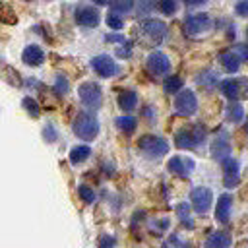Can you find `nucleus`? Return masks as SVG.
I'll list each match as a JSON object with an SVG mask.
<instances>
[{
  "label": "nucleus",
  "mask_w": 248,
  "mask_h": 248,
  "mask_svg": "<svg viewBox=\"0 0 248 248\" xmlns=\"http://www.w3.org/2000/svg\"><path fill=\"white\" fill-rule=\"evenodd\" d=\"M178 213H180V217L186 221V219H188V205H186V203H180V205H178Z\"/></svg>",
  "instance_id": "nucleus-38"
},
{
  "label": "nucleus",
  "mask_w": 248,
  "mask_h": 248,
  "mask_svg": "<svg viewBox=\"0 0 248 248\" xmlns=\"http://www.w3.org/2000/svg\"><path fill=\"white\" fill-rule=\"evenodd\" d=\"M107 25H108L110 29H122V27H124V21H122V17H120L116 12H110V14L107 16Z\"/></svg>",
  "instance_id": "nucleus-29"
},
{
  "label": "nucleus",
  "mask_w": 248,
  "mask_h": 248,
  "mask_svg": "<svg viewBox=\"0 0 248 248\" xmlns=\"http://www.w3.org/2000/svg\"><path fill=\"white\" fill-rule=\"evenodd\" d=\"M153 6H155L153 0H140V8H138V12H140L141 16H145V14H149V12L153 10Z\"/></svg>",
  "instance_id": "nucleus-34"
},
{
  "label": "nucleus",
  "mask_w": 248,
  "mask_h": 248,
  "mask_svg": "<svg viewBox=\"0 0 248 248\" xmlns=\"http://www.w3.org/2000/svg\"><path fill=\"white\" fill-rule=\"evenodd\" d=\"M234 12L240 17H248V0H238L234 6Z\"/></svg>",
  "instance_id": "nucleus-33"
},
{
  "label": "nucleus",
  "mask_w": 248,
  "mask_h": 248,
  "mask_svg": "<svg viewBox=\"0 0 248 248\" xmlns=\"http://www.w3.org/2000/svg\"><path fill=\"white\" fill-rule=\"evenodd\" d=\"M74 134L81 140H93L99 134V122L89 112H79L74 120Z\"/></svg>",
  "instance_id": "nucleus-3"
},
{
  "label": "nucleus",
  "mask_w": 248,
  "mask_h": 248,
  "mask_svg": "<svg viewBox=\"0 0 248 248\" xmlns=\"http://www.w3.org/2000/svg\"><path fill=\"white\" fill-rule=\"evenodd\" d=\"M108 4H110V8H112V12H116V14H124V12L132 10L134 0H108Z\"/></svg>",
  "instance_id": "nucleus-24"
},
{
  "label": "nucleus",
  "mask_w": 248,
  "mask_h": 248,
  "mask_svg": "<svg viewBox=\"0 0 248 248\" xmlns=\"http://www.w3.org/2000/svg\"><path fill=\"white\" fill-rule=\"evenodd\" d=\"M76 21L83 27H95L99 23V12L95 8H79L76 10Z\"/></svg>",
  "instance_id": "nucleus-15"
},
{
  "label": "nucleus",
  "mask_w": 248,
  "mask_h": 248,
  "mask_svg": "<svg viewBox=\"0 0 248 248\" xmlns=\"http://www.w3.org/2000/svg\"><path fill=\"white\" fill-rule=\"evenodd\" d=\"M95 2H97V4H105L107 0H95Z\"/></svg>",
  "instance_id": "nucleus-41"
},
{
  "label": "nucleus",
  "mask_w": 248,
  "mask_h": 248,
  "mask_svg": "<svg viewBox=\"0 0 248 248\" xmlns=\"http://www.w3.org/2000/svg\"><path fill=\"white\" fill-rule=\"evenodd\" d=\"M138 147H140V151H141L145 157H149V159H159V157H163V155L169 151L167 140H163V138H159V136H143V138H140Z\"/></svg>",
  "instance_id": "nucleus-4"
},
{
  "label": "nucleus",
  "mask_w": 248,
  "mask_h": 248,
  "mask_svg": "<svg viewBox=\"0 0 248 248\" xmlns=\"http://www.w3.org/2000/svg\"><path fill=\"white\" fill-rule=\"evenodd\" d=\"M78 192H79V196H81V200H83V202H87V203L95 202V192H93V190H91L89 186L81 184V186L78 188Z\"/></svg>",
  "instance_id": "nucleus-32"
},
{
  "label": "nucleus",
  "mask_w": 248,
  "mask_h": 248,
  "mask_svg": "<svg viewBox=\"0 0 248 248\" xmlns=\"http://www.w3.org/2000/svg\"><path fill=\"white\" fill-rule=\"evenodd\" d=\"M221 87V93L231 99V101H236L240 99L242 95H248V81L246 79H238V78H229V79H223L219 83Z\"/></svg>",
  "instance_id": "nucleus-7"
},
{
  "label": "nucleus",
  "mask_w": 248,
  "mask_h": 248,
  "mask_svg": "<svg viewBox=\"0 0 248 248\" xmlns=\"http://www.w3.org/2000/svg\"><path fill=\"white\" fill-rule=\"evenodd\" d=\"M211 29V17L207 14H192L184 21V31L188 37H200Z\"/></svg>",
  "instance_id": "nucleus-5"
},
{
  "label": "nucleus",
  "mask_w": 248,
  "mask_h": 248,
  "mask_svg": "<svg viewBox=\"0 0 248 248\" xmlns=\"http://www.w3.org/2000/svg\"><path fill=\"white\" fill-rule=\"evenodd\" d=\"M91 66H93V70H95L101 78H112L114 74H118V66H116V62H114L108 54H99V56H95V58L91 60Z\"/></svg>",
  "instance_id": "nucleus-10"
},
{
  "label": "nucleus",
  "mask_w": 248,
  "mask_h": 248,
  "mask_svg": "<svg viewBox=\"0 0 248 248\" xmlns=\"http://www.w3.org/2000/svg\"><path fill=\"white\" fill-rule=\"evenodd\" d=\"M89 155H91V149H89L87 145H78V147H74V149L70 151V161H72V165H79V163H83Z\"/></svg>",
  "instance_id": "nucleus-21"
},
{
  "label": "nucleus",
  "mask_w": 248,
  "mask_h": 248,
  "mask_svg": "<svg viewBox=\"0 0 248 248\" xmlns=\"http://www.w3.org/2000/svg\"><path fill=\"white\" fill-rule=\"evenodd\" d=\"M136 105H138V95H136V91H122L120 95H118V107L122 108V110H132V108H136Z\"/></svg>",
  "instance_id": "nucleus-20"
},
{
  "label": "nucleus",
  "mask_w": 248,
  "mask_h": 248,
  "mask_svg": "<svg viewBox=\"0 0 248 248\" xmlns=\"http://www.w3.org/2000/svg\"><path fill=\"white\" fill-rule=\"evenodd\" d=\"M211 153L215 159H227L231 153V141H229V134L227 132H219L215 136V140L211 141Z\"/></svg>",
  "instance_id": "nucleus-13"
},
{
  "label": "nucleus",
  "mask_w": 248,
  "mask_h": 248,
  "mask_svg": "<svg viewBox=\"0 0 248 248\" xmlns=\"http://www.w3.org/2000/svg\"><path fill=\"white\" fill-rule=\"evenodd\" d=\"M246 35H248V29H246Z\"/></svg>",
  "instance_id": "nucleus-42"
},
{
  "label": "nucleus",
  "mask_w": 248,
  "mask_h": 248,
  "mask_svg": "<svg viewBox=\"0 0 248 248\" xmlns=\"http://www.w3.org/2000/svg\"><path fill=\"white\" fill-rule=\"evenodd\" d=\"M167 167H169V170L172 172V174H176V176H180V178H186L192 170H194V161L192 159H188V157H172L169 163H167Z\"/></svg>",
  "instance_id": "nucleus-12"
},
{
  "label": "nucleus",
  "mask_w": 248,
  "mask_h": 248,
  "mask_svg": "<svg viewBox=\"0 0 248 248\" xmlns=\"http://www.w3.org/2000/svg\"><path fill=\"white\" fill-rule=\"evenodd\" d=\"M234 52L238 54V58H240L242 62H248V45H244V43L236 45V50H234Z\"/></svg>",
  "instance_id": "nucleus-35"
},
{
  "label": "nucleus",
  "mask_w": 248,
  "mask_h": 248,
  "mask_svg": "<svg viewBox=\"0 0 248 248\" xmlns=\"http://www.w3.org/2000/svg\"><path fill=\"white\" fill-rule=\"evenodd\" d=\"M231 203H232V198L229 194H223L217 202V209H215V217L219 223H227L229 217H231Z\"/></svg>",
  "instance_id": "nucleus-18"
},
{
  "label": "nucleus",
  "mask_w": 248,
  "mask_h": 248,
  "mask_svg": "<svg viewBox=\"0 0 248 248\" xmlns=\"http://www.w3.org/2000/svg\"><path fill=\"white\" fill-rule=\"evenodd\" d=\"M174 110H176V114H180V116H192V114L198 110V99H196L194 91L182 89L180 93H176Z\"/></svg>",
  "instance_id": "nucleus-6"
},
{
  "label": "nucleus",
  "mask_w": 248,
  "mask_h": 248,
  "mask_svg": "<svg viewBox=\"0 0 248 248\" xmlns=\"http://www.w3.org/2000/svg\"><path fill=\"white\" fill-rule=\"evenodd\" d=\"M182 78H178V76H169L167 79H165V83H163V89L167 91V93H180L182 91Z\"/></svg>",
  "instance_id": "nucleus-23"
},
{
  "label": "nucleus",
  "mask_w": 248,
  "mask_h": 248,
  "mask_svg": "<svg viewBox=\"0 0 248 248\" xmlns=\"http://www.w3.org/2000/svg\"><path fill=\"white\" fill-rule=\"evenodd\" d=\"M227 118L231 122H242L244 120V108L240 103H231L227 107Z\"/></svg>",
  "instance_id": "nucleus-22"
},
{
  "label": "nucleus",
  "mask_w": 248,
  "mask_h": 248,
  "mask_svg": "<svg viewBox=\"0 0 248 248\" xmlns=\"http://www.w3.org/2000/svg\"><path fill=\"white\" fill-rule=\"evenodd\" d=\"M203 141H205V128L200 124L182 128L174 136V143L178 149H194V147H200Z\"/></svg>",
  "instance_id": "nucleus-1"
},
{
  "label": "nucleus",
  "mask_w": 248,
  "mask_h": 248,
  "mask_svg": "<svg viewBox=\"0 0 248 248\" xmlns=\"http://www.w3.org/2000/svg\"><path fill=\"white\" fill-rule=\"evenodd\" d=\"M229 244H231V234L225 231H217V232L209 234L203 248H227Z\"/></svg>",
  "instance_id": "nucleus-19"
},
{
  "label": "nucleus",
  "mask_w": 248,
  "mask_h": 248,
  "mask_svg": "<svg viewBox=\"0 0 248 248\" xmlns=\"http://www.w3.org/2000/svg\"><path fill=\"white\" fill-rule=\"evenodd\" d=\"M186 4H190V6H200V4H205L207 0H184Z\"/></svg>",
  "instance_id": "nucleus-39"
},
{
  "label": "nucleus",
  "mask_w": 248,
  "mask_h": 248,
  "mask_svg": "<svg viewBox=\"0 0 248 248\" xmlns=\"http://www.w3.org/2000/svg\"><path fill=\"white\" fill-rule=\"evenodd\" d=\"M21 60H23L27 66H41L43 60H45V52H43L41 46L29 45V46H25V50H23V54H21Z\"/></svg>",
  "instance_id": "nucleus-16"
},
{
  "label": "nucleus",
  "mask_w": 248,
  "mask_h": 248,
  "mask_svg": "<svg viewBox=\"0 0 248 248\" xmlns=\"http://www.w3.org/2000/svg\"><path fill=\"white\" fill-rule=\"evenodd\" d=\"M223 172H225V178H223L225 186L227 188H234L238 184V180H240L238 178V161L232 159V157L223 159Z\"/></svg>",
  "instance_id": "nucleus-14"
},
{
  "label": "nucleus",
  "mask_w": 248,
  "mask_h": 248,
  "mask_svg": "<svg viewBox=\"0 0 248 248\" xmlns=\"http://www.w3.org/2000/svg\"><path fill=\"white\" fill-rule=\"evenodd\" d=\"M118 56H126L128 58L130 56V46L128 48H118Z\"/></svg>",
  "instance_id": "nucleus-40"
},
{
  "label": "nucleus",
  "mask_w": 248,
  "mask_h": 248,
  "mask_svg": "<svg viewBox=\"0 0 248 248\" xmlns=\"http://www.w3.org/2000/svg\"><path fill=\"white\" fill-rule=\"evenodd\" d=\"M159 10L165 16H172L176 12V0H159Z\"/></svg>",
  "instance_id": "nucleus-30"
},
{
  "label": "nucleus",
  "mask_w": 248,
  "mask_h": 248,
  "mask_svg": "<svg viewBox=\"0 0 248 248\" xmlns=\"http://www.w3.org/2000/svg\"><path fill=\"white\" fill-rule=\"evenodd\" d=\"M43 136L46 138V141H54V140H56V130H54L50 124H46V128H45Z\"/></svg>",
  "instance_id": "nucleus-36"
},
{
  "label": "nucleus",
  "mask_w": 248,
  "mask_h": 248,
  "mask_svg": "<svg viewBox=\"0 0 248 248\" xmlns=\"http://www.w3.org/2000/svg\"><path fill=\"white\" fill-rule=\"evenodd\" d=\"M167 35V25L159 19H145L138 27V37L145 45H159Z\"/></svg>",
  "instance_id": "nucleus-2"
},
{
  "label": "nucleus",
  "mask_w": 248,
  "mask_h": 248,
  "mask_svg": "<svg viewBox=\"0 0 248 248\" xmlns=\"http://www.w3.org/2000/svg\"><path fill=\"white\" fill-rule=\"evenodd\" d=\"M78 93H79V99H81V103H83L85 107H89V108H97V107L101 105V89H99L97 83H93V81H85V83L79 85Z\"/></svg>",
  "instance_id": "nucleus-8"
},
{
  "label": "nucleus",
  "mask_w": 248,
  "mask_h": 248,
  "mask_svg": "<svg viewBox=\"0 0 248 248\" xmlns=\"http://www.w3.org/2000/svg\"><path fill=\"white\" fill-rule=\"evenodd\" d=\"M116 126L122 132H134L136 130V118L134 116H120V118H116Z\"/></svg>",
  "instance_id": "nucleus-25"
},
{
  "label": "nucleus",
  "mask_w": 248,
  "mask_h": 248,
  "mask_svg": "<svg viewBox=\"0 0 248 248\" xmlns=\"http://www.w3.org/2000/svg\"><path fill=\"white\" fill-rule=\"evenodd\" d=\"M68 89H70L68 79H66L64 76H58V78H56V83H54V91H56L58 95H64V93H68Z\"/></svg>",
  "instance_id": "nucleus-31"
},
{
  "label": "nucleus",
  "mask_w": 248,
  "mask_h": 248,
  "mask_svg": "<svg viewBox=\"0 0 248 248\" xmlns=\"http://www.w3.org/2000/svg\"><path fill=\"white\" fill-rule=\"evenodd\" d=\"M219 62H221V66H223V70L225 72H229V74H234L238 68H240V58H238V54L236 52H231V50H225V52H221L219 54Z\"/></svg>",
  "instance_id": "nucleus-17"
},
{
  "label": "nucleus",
  "mask_w": 248,
  "mask_h": 248,
  "mask_svg": "<svg viewBox=\"0 0 248 248\" xmlns=\"http://www.w3.org/2000/svg\"><path fill=\"white\" fill-rule=\"evenodd\" d=\"M147 70H149L153 76H165V74H169V70H170L169 56L163 54V52H159V50L151 52V54L147 56Z\"/></svg>",
  "instance_id": "nucleus-11"
},
{
  "label": "nucleus",
  "mask_w": 248,
  "mask_h": 248,
  "mask_svg": "<svg viewBox=\"0 0 248 248\" xmlns=\"http://www.w3.org/2000/svg\"><path fill=\"white\" fill-rule=\"evenodd\" d=\"M99 248H114V240L110 236H103L99 242Z\"/></svg>",
  "instance_id": "nucleus-37"
},
{
  "label": "nucleus",
  "mask_w": 248,
  "mask_h": 248,
  "mask_svg": "<svg viewBox=\"0 0 248 248\" xmlns=\"http://www.w3.org/2000/svg\"><path fill=\"white\" fill-rule=\"evenodd\" d=\"M190 200H192V207H194V211H198V213H205V211L209 209V205H211L213 194H211L209 188H205V186H198V188L192 190Z\"/></svg>",
  "instance_id": "nucleus-9"
},
{
  "label": "nucleus",
  "mask_w": 248,
  "mask_h": 248,
  "mask_svg": "<svg viewBox=\"0 0 248 248\" xmlns=\"http://www.w3.org/2000/svg\"><path fill=\"white\" fill-rule=\"evenodd\" d=\"M23 107H25V110L33 116V118H37L39 114H41V108H39V103L35 101V99H31V97H25L23 99Z\"/></svg>",
  "instance_id": "nucleus-28"
},
{
  "label": "nucleus",
  "mask_w": 248,
  "mask_h": 248,
  "mask_svg": "<svg viewBox=\"0 0 248 248\" xmlns=\"http://www.w3.org/2000/svg\"><path fill=\"white\" fill-rule=\"evenodd\" d=\"M0 21H4V23H10V25L17 21V17H16L14 10H12L8 4H0Z\"/></svg>",
  "instance_id": "nucleus-26"
},
{
  "label": "nucleus",
  "mask_w": 248,
  "mask_h": 248,
  "mask_svg": "<svg viewBox=\"0 0 248 248\" xmlns=\"http://www.w3.org/2000/svg\"><path fill=\"white\" fill-rule=\"evenodd\" d=\"M198 83H200L202 87H209V89H211V87L217 83V78H215V74H213V72H203V74H200Z\"/></svg>",
  "instance_id": "nucleus-27"
}]
</instances>
